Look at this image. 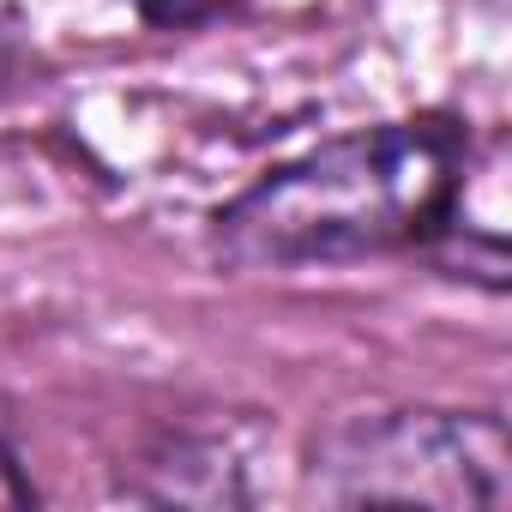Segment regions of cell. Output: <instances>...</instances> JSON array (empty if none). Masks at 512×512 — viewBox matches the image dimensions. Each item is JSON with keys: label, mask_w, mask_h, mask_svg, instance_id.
Returning a JSON list of instances; mask_svg holds the SVG:
<instances>
[{"label": "cell", "mask_w": 512, "mask_h": 512, "mask_svg": "<svg viewBox=\"0 0 512 512\" xmlns=\"http://www.w3.org/2000/svg\"><path fill=\"white\" fill-rule=\"evenodd\" d=\"M470 169L476 145L452 115L362 127L235 193L211 217V247L241 272L356 266L404 247L428 253L458 217Z\"/></svg>", "instance_id": "6da1fadb"}, {"label": "cell", "mask_w": 512, "mask_h": 512, "mask_svg": "<svg viewBox=\"0 0 512 512\" xmlns=\"http://www.w3.org/2000/svg\"><path fill=\"white\" fill-rule=\"evenodd\" d=\"M512 440L494 410H380L314 440L320 506H506Z\"/></svg>", "instance_id": "7a4b0ae2"}, {"label": "cell", "mask_w": 512, "mask_h": 512, "mask_svg": "<svg viewBox=\"0 0 512 512\" xmlns=\"http://www.w3.org/2000/svg\"><path fill=\"white\" fill-rule=\"evenodd\" d=\"M0 506H37V482L25 476V464L7 440H0Z\"/></svg>", "instance_id": "277c9868"}, {"label": "cell", "mask_w": 512, "mask_h": 512, "mask_svg": "<svg viewBox=\"0 0 512 512\" xmlns=\"http://www.w3.org/2000/svg\"><path fill=\"white\" fill-rule=\"evenodd\" d=\"M13 79H19V43H13L7 25H0V97L13 91Z\"/></svg>", "instance_id": "5b68a950"}, {"label": "cell", "mask_w": 512, "mask_h": 512, "mask_svg": "<svg viewBox=\"0 0 512 512\" xmlns=\"http://www.w3.org/2000/svg\"><path fill=\"white\" fill-rule=\"evenodd\" d=\"M151 25H199V19H217L229 0H139Z\"/></svg>", "instance_id": "3957f363"}]
</instances>
